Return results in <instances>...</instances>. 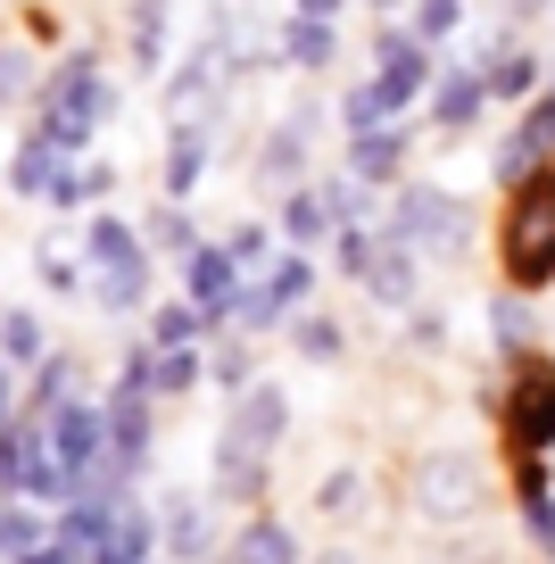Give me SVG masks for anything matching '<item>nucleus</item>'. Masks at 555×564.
<instances>
[{"label": "nucleus", "mask_w": 555, "mask_h": 564, "mask_svg": "<svg viewBox=\"0 0 555 564\" xmlns=\"http://www.w3.org/2000/svg\"><path fill=\"white\" fill-rule=\"evenodd\" d=\"M498 432H505V465H514L522 507H538V498H547L538 457H547V441H555V366H547V357H522V366H514L505 406H498Z\"/></svg>", "instance_id": "nucleus-1"}, {"label": "nucleus", "mask_w": 555, "mask_h": 564, "mask_svg": "<svg viewBox=\"0 0 555 564\" xmlns=\"http://www.w3.org/2000/svg\"><path fill=\"white\" fill-rule=\"evenodd\" d=\"M498 258L514 291H547L555 282V159L531 166L505 199V225H498Z\"/></svg>", "instance_id": "nucleus-2"}]
</instances>
